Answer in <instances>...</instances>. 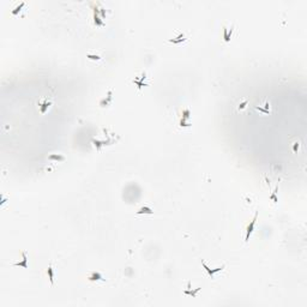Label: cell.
<instances>
[{
    "label": "cell",
    "instance_id": "cell-1",
    "mask_svg": "<svg viewBox=\"0 0 307 307\" xmlns=\"http://www.w3.org/2000/svg\"><path fill=\"white\" fill-rule=\"evenodd\" d=\"M53 103H54V100H53V97H50V96L40 98V100L37 101V106H39V108H40L41 114H46L48 110H49V108L53 106Z\"/></svg>",
    "mask_w": 307,
    "mask_h": 307
},
{
    "label": "cell",
    "instance_id": "cell-2",
    "mask_svg": "<svg viewBox=\"0 0 307 307\" xmlns=\"http://www.w3.org/2000/svg\"><path fill=\"white\" fill-rule=\"evenodd\" d=\"M254 109L257 112H259L262 114H265V115H270L271 114V103L269 102L267 100H263L262 102L257 103L254 106Z\"/></svg>",
    "mask_w": 307,
    "mask_h": 307
},
{
    "label": "cell",
    "instance_id": "cell-3",
    "mask_svg": "<svg viewBox=\"0 0 307 307\" xmlns=\"http://www.w3.org/2000/svg\"><path fill=\"white\" fill-rule=\"evenodd\" d=\"M190 40V36L187 34H185V33H180V34H177V36L175 37H172L168 40L169 43H173V45H177V46H181V45H184L186 42Z\"/></svg>",
    "mask_w": 307,
    "mask_h": 307
},
{
    "label": "cell",
    "instance_id": "cell-4",
    "mask_svg": "<svg viewBox=\"0 0 307 307\" xmlns=\"http://www.w3.org/2000/svg\"><path fill=\"white\" fill-rule=\"evenodd\" d=\"M146 78H148V77H146V72H142V75L139 76V77H135V78H133L132 83L136 84L138 89H142L143 87H148V85H149V83L144 82Z\"/></svg>",
    "mask_w": 307,
    "mask_h": 307
},
{
    "label": "cell",
    "instance_id": "cell-5",
    "mask_svg": "<svg viewBox=\"0 0 307 307\" xmlns=\"http://www.w3.org/2000/svg\"><path fill=\"white\" fill-rule=\"evenodd\" d=\"M257 219H258V211L254 214L252 221L250 222V225H247V228H246V238H245L246 242L250 240V236H251V234H252L253 230H254V225H256V221H257Z\"/></svg>",
    "mask_w": 307,
    "mask_h": 307
},
{
    "label": "cell",
    "instance_id": "cell-6",
    "mask_svg": "<svg viewBox=\"0 0 307 307\" xmlns=\"http://www.w3.org/2000/svg\"><path fill=\"white\" fill-rule=\"evenodd\" d=\"M234 31H235V27H234V25H230V27L225 25V27H223V40H225V42L230 41V39H232Z\"/></svg>",
    "mask_w": 307,
    "mask_h": 307
},
{
    "label": "cell",
    "instance_id": "cell-7",
    "mask_svg": "<svg viewBox=\"0 0 307 307\" xmlns=\"http://www.w3.org/2000/svg\"><path fill=\"white\" fill-rule=\"evenodd\" d=\"M202 265H203V267L205 269V271H206V273L211 277V278H215L214 276H215V273H220V271H222L223 269L225 267V264H223V265H221L220 267H217V269H210L209 266L206 265L205 264V262H202Z\"/></svg>",
    "mask_w": 307,
    "mask_h": 307
},
{
    "label": "cell",
    "instance_id": "cell-8",
    "mask_svg": "<svg viewBox=\"0 0 307 307\" xmlns=\"http://www.w3.org/2000/svg\"><path fill=\"white\" fill-rule=\"evenodd\" d=\"M190 116H191L190 109H187V108L183 109V118H181V120H180V126H181V127H190V126H191V124L190 123H186V120H188Z\"/></svg>",
    "mask_w": 307,
    "mask_h": 307
},
{
    "label": "cell",
    "instance_id": "cell-9",
    "mask_svg": "<svg viewBox=\"0 0 307 307\" xmlns=\"http://www.w3.org/2000/svg\"><path fill=\"white\" fill-rule=\"evenodd\" d=\"M112 101H113V90L110 89L109 91H108V94H107V96L100 101V106L103 107V108L104 107H108L110 103H112Z\"/></svg>",
    "mask_w": 307,
    "mask_h": 307
},
{
    "label": "cell",
    "instance_id": "cell-10",
    "mask_svg": "<svg viewBox=\"0 0 307 307\" xmlns=\"http://www.w3.org/2000/svg\"><path fill=\"white\" fill-rule=\"evenodd\" d=\"M88 280L91 281V282H97V281H106V278H104L100 273L94 271V273H91L90 275H89Z\"/></svg>",
    "mask_w": 307,
    "mask_h": 307
},
{
    "label": "cell",
    "instance_id": "cell-11",
    "mask_svg": "<svg viewBox=\"0 0 307 307\" xmlns=\"http://www.w3.org/2000/svg\"><path fill=\"white\" fill-rule=\"evenodd\" d=\"M22 262H18V263H14L13 266H23L24 269H28V258H27V252L23 251L22 252Z\"/></svg>",
    "mask_w": 307,
    "mask_h": 307
},
{
    "label": "cell",
    "instance_id": "cell-12",
    "mask_svg": "<svg viewBox=\"0 0 307 307\" xmlns=\"http://www.w3.org/2000/svg\"><path fill=\"white\" fill-rule=\"evenodd\" d=\"M47 275H48V277H49V281H50V284L54 286V267H53L52 264L48 266Z\"/></svg>",
    "mask_w": 307,
    "mask_h": 307
},
{
    "label": "cell",
    "instance_id": "cell-13",
    "mask_svg": "<svg viewBox=\"0 0 307 307\" xmlns=\"http://www.w3.org/2000/svg\"><path fill=\"white\" fill-rule=\"evenodd\" d=\"M300 146H301V142L299 140V139H294V140H292V148H293V151L295 155L299 154Z\"/></svg>",
    "mask_w": 307,
    "mask_h": 307
},
{
    "label": "cell",
    "instance_id": "cell-14",
    "mask_svg": "<svg viewBox=\"0 0 307 307\" xmlns=\"http://www.w3.org/2000/svg\"><path fill=\"white\" fill-rule=\"evenodd\" d=\"M143 214H146V215H152L154 211H152V209L149 208V206H142L138 211H137V215H143Z\"/></svg>",
    "mask_w": 307,
    "mask_h": 307
},
{
    "label": "cell",
    "instance_id": "cell-15",
    "mask_svg": "<svg viewBox=\"0 0 307 307\" xmlns=\"http://www.w3.org/2000/svg\"><path fill=\"white\" fill-rule=\"evenodd\" d=\"M199 290H200V288H196V289H185L184 294L185 295H190V296H192V298H197Z\"/></svg>",
    "mask_w": 307,
    "mask_h": 307
},
{
    "label": "cell",
    "instance_id": "cell-16",
    "mask_svg": "<svg viewBox=\"0 0 307 307\" xmlns=\"http://www.w3.org/2000/svg\"><path fill=\"white\" fill-rule=\"evenodd\" d=\"M48 160L49 161H60V162H62V161H65L66 158H65V156H62V155H56V154H52V155H49L48 156Z\"/></svg>",
    "mask_w": 307,
    "mask_h": 307
},
{
    "label": "cell",
    "instance_id": "cell-17",
    "mask_svg": "<svg viewBox=\"0 0 307 307\" xmlns=\"http://www.w3.org/2000/svg\"><path fill=\"white\" fill-rule=\"evenodd\" d=\"M24 6H25V3H21V4H19L18 6L16 7L14 10H12V14H13V16H17V14H18V13H19V12H21V11H22V8H23V7H24Z\"/></svg>",
    "mask_w": 307,
    "mask_h": 307
},
{
    "label": "cell",
    "instance_id": "cell-18",
    "mask_svg": "<svg viewBox=\"0 0 307 307\" xmlns=\"http://www.w3.org/2000/svg\"><path fill=\"white\" fill-rule=\"evenodd\" d=\"M247 104H248V100H247V98H245L242 102H240L239 104H238V110H239V112L244 110L246 108V106H247Z\"/></svg>",
    "mask_w": 307,
    "mask_h": 307
},
{
    "label": "cell",
    "instance_id": "cell-19",
    "mask_svg": "<svg viewBox=\"0 0 307 307\" xmlns=\"http://www.w3.org/2000/svg\"><path fill=\"white\" fill-rule=\"evenodd\" d=\"M87 58L90 59V60H96V61L102 60V56H100V55H97V54H88L87 55Z\"/></svg>",
    "mask_w": 307,
    "mask_h": 307
},
{
    "label": "cell",
    "instance_id": "cell-20",
    "mask_svg": "<svg viewBox=\"0 0 307 307\" xmlns=\"http://www.w3.org/2000/svg\"><path fill=\"white\" fill-rule=\"evenodd\" d=\"M277 191H278V186H277V187L275 188V191H273V193H271V196H270V199L273 200V203H277V202H278V199H277V197H276V194H277Z\"/></svg>",
    "mask_w": 307,
    "mask_h": 307
},
{
    "label": "cell",
    "instance_id": "cell-21",
    "mask_svg": "<svg viewBox=\"0 0 307 307\" xmlns=\"http://www.w3.org/2000/svg\"><path fill=\"white\" fill-rule=\"evenodd\" d=\"M94 19H95V24H96V25H104V23L101 21V18H100L98 13H94Z\"/></svg>",
    "mask_w": 307,
    "mask_h": 307
}]
</instances>
